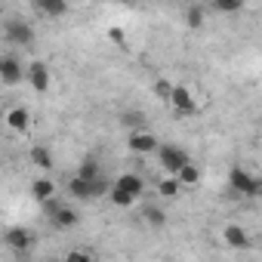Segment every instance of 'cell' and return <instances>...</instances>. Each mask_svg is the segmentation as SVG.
Segmentation results:
<instances>
[{
    "mask_svg": "<svg viewBox=\"0 0 262 262\" xmlns=\"http://www.w3.org/2000/svg\"><path fill=\"white\" fill-rule=\"evenodd\" d=\"M28 158H31V164H34L40 173H50V170H53V155H50V148H47V145H34Z\"/></svg>",
    "mask_w": 262,
    "mask_h": 262,
    "instance_id": "obj_14",
    "label": "cell"
},
{
    "mask_svg": "<svg viewBox=\"0 0 262 262\" xmlns=\"http://www.w3.org/2000/svg\"><path fill=\"white\" fill-rule=\"evenodd\" d=\"M170 105L176 108V114H194V96H191V90L188 86H173Z\"/></svg>",
    "mask_w": 262,
    "mask_h": 262,
    "instance_id": "obj_8",
    "label": "cell"
},
{
    "mask_svg": "<svg viewBox=\"0 0 262 262\" xmlns=\"http://www.w3.org/2000/svg\"><path fill=\"white\" fill-rule=\"evenodd\" d=\"M158 161H161L164 173L176 176V173L188 164V151H185V148H179V145H161V148H158Z\"/></svg>",
    "mask_w": 262,
    "mask_h": 262,
    "instance_id": "obj_1",
    "label": "cell"
},
{
    "mask_svg": "<svg viewBox=\"0 0 262 262\" xmlns=\"http://www.w3.org/2000/svg\"><path fill=\"white\" fill-rule=\"evenodd\" d=\"M219 13H241L244 10V0H216L213 4Z\"/></svg>",
    "mask_w": 262,
    "mask_h": 262,
    "instance_id": "obj_24",
    "label": "cell"
},
{
    "mask_svg": "<svg viewBox=\"0 0 262 262\" xmlns=\"http://www.w3.org/2000/svg\"><path fill=\"white\" fill-rule=\"evenodd\" d=\"M170 93H173V83H170V80H164V77L155 80V96H158V99H167V102H170Z\"/></svg>",
    "mask_w": 262,
    "mask_h": 262,
    "instance_id": "obj_26",
    "label": "cell"
},
{
    "mask_svg": "<svg viewBox=\"0 0 262 262\" xmlns=\"http://www.w3.org/2000/svg\"><path fill=\"white\" fill-rule=\"evenodd\" d=\"M120 123L129 126L133 133H139V129H145V114H142V111H123V114H120Z\"/></svg>",
    "mask_w": 262,
    "mask_h": 262,
    "instance_id": "obj_18",
    "label": "cell"
},
{
    "mask_svg": "<svg viewBox=\"0 0 262 262\" xmlns=\"http://www.w3.org/2000/svg\"><path fill=\"white\" fill-rule=\"evenodd\" d=\"M114 188H120L123 194H129V198H142V191H145V182H142V176L139 173H123L117 182H114Z\"/></svg>",
    "mask_w": 262,
    "mask_h": 262,
    "instance_id": "obj_9",
    "label": "cell"
},
{
    "mask_svg": "<svg viewBox=\"0 0 262 262\" xmlns=\"http://www.w3.org/2000/svg\"><path fill=\"white\" fill-rule=\"evenodd\" d=\"M53 194H56V185H53L50 179H43V176H40V179H34V182H31V198H34V201H40V204H43V201H50Z\"/></svg>",
    "mask_w": 262,
    "mask_h": 262,
    "instance_id": "obj_15",
    "label": "cell"
},
{
    "mask_svg": "<svg viewBox=\"0 0 262 262\" xmlns=\"http://www.w3.org/2000/svg\"><path fill=\"white\" fill-rule=\"evenodd\" d=\"M228 185H231L237 194H244V198H256V194L262 191V182H259L253 173L241 170V167H234V170L228 173Z\"/></svg>",
    "mask_w": 262,
    "mask_h": 262,
    "instance_id": "obj_2",
    "label": "cell"
},
{
    "mask_svg": "<svg viewBox=\"0 0 262 262\" xmlns=\"http://www.w3.org/2000/svg\"><path fill=\"white\" fill-rule=\"evenodd\" d=\"M25 77H28V83H31L34 93H47L50 90V68L43 62H31L28 71H25Z\"/></svg>",
    "mask_w": 262,
    "mask_h": 262,
    "instance_id": "obj_6",
    "label": "cell"
},
{
    "mask_svg": "<svg viewBox=\"0 0 262 262\" xmlns=\"http://www.w3.org/2000/svg\"><path fill=\"white\" fill-rule=\"evenodd\" d=\"M77 179H83V182H93V179H99L102 173H99V164H96V158H86L80 167H77V173H74Z\"/></svg>",
    "mask_w": 262,
    "mask_h": 262,
    "instance_id": "obj_17",
    "label": "cell"
},
{
    "mask_svg": "<svg viewBox=\"0 0 262 262\" xmlns=\"http://www.w3.org/2000/svg\"><path fill=\"white\" fill-rule=\"evenodd\" d=\"M142 216H145V222H148L151 228H164V225H167V213H164L161 207H145Z\"/></svg>",
    "mask_w": 262,
    "mask_h": 262,
    "instance_id": "obj_20",
    "label": "cell"
},
{
    "mask_svg": "<svg viewBox=\"0 0 262 262\" xmlns=\"http://www.w3.org/2000/svg\"><path fill=\"white\" fill-rule=\"evenodd\" d=\"M173 179H176L179 185H198V182H201V170H198V167L188 161V164H185V167H182V170L173 176Z\"/></svg>",
    "mask_w": 262,
    "mask_h": 262,
    "instance_id": "obj_16",
    "label": "cell"
},
{
    "mask_svg": "<svg viewBox=\"0 0 262 262\" xmlns=\"http://www.w3.org/2000/svg\"><path fill=\"white\" fill-rule=\"evenodd\" d=\"M28 123H31L28 108H10V111H7V126H10V129H16V133H25Z\"/></svg>",
    "mask_w": 262,
    "mask_h": 262,
    "instance_id": "obj_13",
    "label": "cell"
},
{
    "mask_svg": "<svg viewBox=\"0 0 262 262\" xmlns=\"http://www.w3.org/2000/svg\"><path fill=\"white\" fill-rule=\"evenodd\" d=\"M62 262H96V259H93L90 253H83V250H71V253H68Z\"/></svg>",
    "mask_w": 262,
    "mask_h": 262,
    "instance_id": "obj_27",
    "label": "cell"
},
{
    "mask_svg": "<svg viewBox=\"0 0 262 262\" xmlns=\"http://www.w3.org/2000/svg\"><path fill=\"white\" fill-rule=\"evenodd\" d=\"M108 201H111L114 207H123V210L136 204L133 198H129V194H123V191H120V188H114V185H111V191H108Z\"/></svg>",
    "mask_w": 262,
    "mask_h": 262,
    "instance_id": "obj_23",
    "label": "cell"
},
{
    "mask_svg": "<svg viewBox=\"0 0 262 262\" xmlns=\"http://www.w3.org/2000/svg\"><path fill=\"white\" fill-rule=\"evenodd\" d=\"M0 80L7 86H16V83L25 80V68L19 65L16 56H0Z\"/></svg>",
    "mask_w": 262,
    "mask_h": 262,
    "instance_id": "obj_5",
    "label": "cell"
},
{
    "mask_svg": "<svg viewBox=\"0 0 262 262\" xmlns=\"http://www.w3.org/2000/svg\"><path fill=\"white\" fill-rule=\"evenodd\" d=\"M185 25H188V28H201V25H204V7H198V4L188 7V10H185Z\"/></svg>",
    "mask_w": 262,
    "mask_h": 262,
    "instance_id": "obj_22",
    "label": "cell"
},
{
    "mask_svg": "<svg viewBox=\"0 0 262 262\" xmlns=\"http://www.w3.org/2000/svg\"><path fill=\"white\" fill-rule=\"evenodd\" d=\"M68 194H71V198H80V201H93V198H90V182H83V179H77V176L68 179Z\"/></svg>",
    "mask_w": 262,
    "mask_h": 262,
    "instance_id": "obj_19",
    "label": "cell"
},
{
    "mask_svg": "<svg viewBox=\"0 0 262 262\" xmlns=\"http://www.w3.org/2000/svg\"><path fill=\"white\" fill-rule=\"evenodd\" d=\"M4 244L13 250V253H28L34 247V231L31 228H22V225H13L4 231Z\"/></svg>",
    "mask_w": 262,
    "mask_h": 262,
    "instance_id": "obj_4",
    "label": "cell"
},
{
    "mask_svg": "<svg viewBox=\"0 0 262 262\" xmlns=\"http://www.w3.org/2000/svg\"><path fill=\"white\" fill-rule=\"evenodd\" d=\"M50 222H53L56 228H74V225L80 222V216H77V210H74V207H65V204H59V207L50 213Z\"/></svg>",
    "mask_w": 262,
    "mask_h": 262,
    "instance_id": "obj_10",
    "label": "cell"
},
{
    "mask_svg": "<svg viewBox=\"0 0 262 262\" xmlns=\"http://www.w3.org/2000/svg\"><path fill=\"white\" fill-rule=\"evenodd\" d=\"M161 142L158 136L145 133V129H139V133H129V151H136V155H148V151H158Z\"/></svg>",
    "mask_w": 262,
    "mask_h": 262,
    "instance_id": "obj_7",
    "label": "cell"
},
{
    "mask_svg": "<svg viewBox=\"0 0 262 262\" xmlns=\"http://www.w3.org/2000/svg\"><path fill=\"white\" fill-rule=\"evenodd\" d=\"M108 191H111V185H108V182H105V179H102V176H99V179H93V182H90V198H105V194H108Z\"/></svg>",
    "mask_w": 262,
    "mask_h": 262,
    "instance_id": "obj_25",
    "label": "cell"
},
{
    "mask_svg": "<svg viewBox=\"0 0 262 262\" xmlns=\"http://www.w3.org/2000/svg\"><path fill=\"white\" fill-rule=\"evenodd\" d=\"M222 241H225V247H231V250H250V234H247L241 225H225Z\"/></svg>",
    "mask_w": 262,
    "mask_h": 262,
    "instance_id": "obj_11",
    "label": "cell"
},
{
    "mask_svg": "<svg viewBox=\"0 0 262 262\" xmlns=\"http://www.w3.org/2000/svg\"><path fill=\"white\" fill-rule=\"evenodd\" d=\"M179 188H182V185H179L173 176H167V179H161V182H158V194H161V198H170V201H173V198H179Z\"/></svg>",
    "mask_w": 262,
    "mask_h": 262,
    "instance_id": "obj_21",
    "label": "cell"
},
{
    "mask_svg": "<svg viewBox=\"0 0 262 262\" xmlns=\"http://www.w3.org/2000/svg\"><path fill=\"white\" fill-rule=\"evenodd\" d=\"M108 40H114V43L123 47V31H120V28H108Z\"/></svg>",
    "mask_w": 262,
    "mask_h": 262,
    "instance_id": "obj_28",
    "label": "cell"
},
{
    "mask_svg": "<svg viewBox=\"0 0 262 262\" xmlns=\"http://www.w3.org/2000/svg\"><path fill=\"white\" fill-rule=\"evenodd\" d=\"M34 10L40 13V16H50V19H59V16H68V4L65 0H37L34 4Z\"/></svg>",
    "mask_w": 262,
    "mask_h": 262,
    "instance_id": "obj_12",
    "label": "cell"
},
{
    "mask_svg": "<svg viewBox=\"0 0 262 262\" xmlns=\"http://www.w3.org/2000/svg\"><path fill=\"white\" fill-rule=\"evenodd\" d=\"M4 37H7V43H13L16 50L19 47H31L34 43V28L28 25V22H7L4 25Z\"/></svg>",
    "mask_w": 262,
    "mask_h": 262,
    "instance_id": "obj_3",
    "label": "cell"
}]
</instances>
